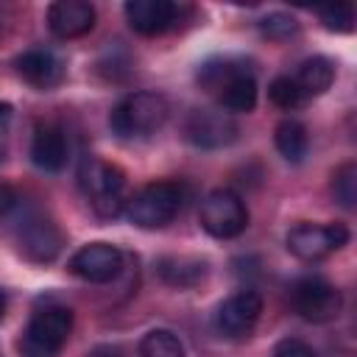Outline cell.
<instances>
[{"label":"cell","mask_w":357,"mask_h":357,"mask_svg":"<svg viewBox=\"0 0 357 357\" xmlns=\"http://www.w3.org/2000/svg\"><path fill=\"white\" fill-rule=\"evenodd\" d=\"M268 95H271V100H273L279 109H296V106L304 103V95H301V89L296 86V81H293L290 75L273 78L271 86H268Z\"/></svg>","instance_id":"cell-22"},{"label":"cell","mask_w":357,"mask_h":357,"mask_svg":"<svg viewBox=\"0 0 357 357\" xmlns=\"http://www.w3.org/2000/svg\"><path fill=\"white\" fill-rule=\"evenodd\" d=\"M47 25L59 39H78L92 31L95 8L86 0H59L47 8Z\"/></svg>","instance_id":"cell-15"},{"label":"cell","mask_w":357,"mask_h":357,"mask_svg":"<svg viewBox=\"0 0 357 357\" xmlns=\"http://www.w3.org/2000/svg\"><path fill=\"white\" fill-rule=\"evenodd\" d=\"M271 357H315V351L304 340H282Z\"/></svg>","instance_id":"cell-25"},{"label":"cell","mask_w":357,"mask_h":357,"mask_svg":"<svg viewBox=\"0 0 357 357\" xmlns=\"http://www.w3.org/2000/svg\"><path fill=\"white\" fill-rule=\"evenodd\" d=\"M162 282L173 287H195L206 276V262L198 257H162L156 262Z\"/></svg>","instance_id":"cell-17"},{"label":"cell","mask_w":357,"mask_h":357,"mask_svg":"<svg viewBox=\"0 0 357 357\" xmlns=\"http://www.w3.org/2000/svg\"><path fill=\"white\" fill-rule=\"evenodd\" d=\"M318 20L324 22L326 31L349 33L354 28V6L337 3V6H329V8H318Z\"/></svg>","instance_id":"cell-23"},{"label":"cell","mask_w":357,"mask_h":357,"mask_svg":"<svg viewBox=\"0 0 357 357\" xmlns=\"http://www.w3.org/2000/svg\"><path fill=\"white\" fill-rule=\"evenodd\" d=\"M262 33L268 39H290L296 31H298V22L290 17V14H268L262 22H259Z\"/></svg>","instance_id":"cell-24"},{"label":"cell","mask_w":357,"mask_h":357,"mask_svg":"<svg viewBox=\"0 0 357 357\" xmlns=\"http://www.w3.org/2000/svg\"><path fill=\"white\" fill-rule=\"evenodd\" d=\"M81 184L98 218L112 220L126 209V176L117 165L89 159L81 170Z\"/></svg>","instance_id":"cell-5"},{"label":"cell","mask_w":357,"mask_h":357,"mask_svg":"<svg viewBox=\"0 0 357 357\" xmlns=\"http://www.w3.org/2000/svg\"><path fill=\"white\" fill-rule=\"evenodd\" d=\"M14 204V190L8 184H0V215H6Z\"/></svg>","instance_id":"cell-27"},{"label":"cell","mask_w":357,"mask_h":357,"mask_svg":"<svg viewBox=\"0 0 357 357\" xmlns=\"http://www.w3.org/2000/svg\"><path fill=\"white\" fill-rule=\"evenodd\" d=\"M14 67H17V75L33 89H53L64 78V61L47 47L22 50L14 59Z\"/></svg>","instance_id":"cell-13"},{"label":"cell","mask_w":357,"mask_h":357,"mask_svg":"<svg viewBox=\"0 0 357 357\" xmlns=\"http://www.w3.org/2000/svg\"><path fill=\"white\" fill-rule=\"evenodd\" d=\"M139 357H184V346L173 332L153 329L139 340Z\"/></svg>","instance_id":"cell-20"},{"label":"cell","mask_w":357,"mask_h":357,"mask_svg":"<svg viewBox=\"0 0 357 357\" xmlns=\"http://www.w3.org/2000/svg\"><path fill=\"white\" fill-rule=\"evenodd\" d=\"M201 226L218 240L237 237L248 226V209L234 190L218 187L201 201Z\"/></svg>","instance_id":"cell-6"},{"label":"cell","mask_w":357,"mask_h":357,"mask_svg":"<svg viewBox=\"0 0 357 357\" xmlns=\"http://www.w3.org/2000/svg\"><path fill=\"white\" fill-rule=\"evenodd\" d=\"M170 114L167 98L159 92H131L126 95L114 109H112V131L117 137L134 139V137H148L156 128L165 126Z\"/></svg>","instance_id":"cell-2"},{"label":"cell","mask_w":357,"mask_h":357,"mask_svg":"<svg viewBox=\"0 0 357 357\" xmlns=\"http://www.w3.org/2000/svg\"><path fill=\"white\" fill-rule=\"evenodd\" d=\"M8 123H11V106L8 103H0V159H3V139H6Z\"/></svg>","instance_id":"cell-26"},{"label":"cell","mask_w":357,"mask_h":357,"mask_svg":"<svg viewBox=\"0 0 357 357\" xmlns=\"http://www.w3.org/2000/svg\"><path fill=\"white\" fill-rule=\"evenodd\" d=\"M262 312V298L254 290H237L226 301H220L215 312V329L229 340H243L251 335Z\"/></svg>","instance_id":"cell-9"},{"label":"cell","mask_w":357,"mask_h":357,"mask_svg":"<svg viewBox=\"0 0 357 357\" xmlns=\"http://www.w3.org/2000/svg\"><path fill=\"white\" fill-rule=\"evenodd\" d=\"M123 268V251L112 243H86L70 257V271L84 282H112Z\"/></svg>","instance_id":"cell-11"},{"label":"cell","mask_w":357,"mask_h":357,"mask_svg":"<svg viewBox=\"0 0 357 357\" xmlns=\"http://www.w3.org/2000/svg\"><path fill=\"white\" fill-rule=\"evenodd\" d=\"M293 307L304 321L324 324L340 315L343 296L332 282L321 276H307L293 284Z\"/></svg>","instance_id":"cell-7"},{"label":"cell","mask_w":357,"mask_h":357,"mask_svg":"<svg viewBox=\"0 0 357 357\" xmlns=\"http://www.w3.org/2000/svg\"><path fill=\"white\" fill-rule=\"evenodd\" d=\"M198 81L218 98L220 109L229 112H251L257 106V81L245 61L237 59H215L198 70Z\"/></svg>","instance_id":"cell-1"},{"label":"cell","mask_w":357,"mask_h":357,"mask_svg":"<svg viewBox=\"0 0 357 357\" xmlns=\"http://www.w3.org/2000/svg\"><path fill=\"white\" fill-rule=\"evenodd\" d=\"M332 192H335V198H337L340 206L354 209V204H357V165L354 162H346V165H340L335 170V176H332Z\"/></svg>","instance_id":"cell-21"},{"label":"cell","mask_w":357,"mask_h":357,"mask_svg":"<svg viewBox=\"0 0 357 357\" xmlns=\"http://www.w3.org/2000/svg\"><path fill=\"white\" fill-rule=\"evenodd\" d=\"M67 156H70V145L59 126H39L33 131L31 159L36 167H42L47 173H59L67 165Z\"/></svg>","instance_id":"cell-16"},{"label":"cell","mask_w":357,"mask_h":357,"mask_svg":"<svg viewBox=\"0 0 357 357\" xmlns=\"http://www.w3.org/2000/svg\"><path fill=\"white\" fill-rule=\"evenodd\" d=\"M184 204V192L176 181H151L126 201V215L139 229L167 226Z\"/></svg>","instance_id":"cell-4"},{"label":"cell","mask_w":357,"mask_h":357,"mask_svg":"<svg viewBox=\"0 0 357 357\" xmlns=\"http://www.w3.org/2000/svg\"><path fill=\"white\" fill-rule=\"evenodd\" d=\"M128 25L142 36H156L173 28L181 17V6L170 0H131L126 3Z\"/></svg>","instance_id":"cell-14"},{"label":"cell","mask_w":357,"mask_h":357,"mask_svg":"<svg viewBox=\"0 0 357 357\" xmlns=\"http://www.w3.org/2000/svg\"><path fill=\"white\" fill-rule=\"evenodd\" d=\"M184 134L192 145L215 151V148H226L237 139V123L223 109H195V112H190V117L184 123Z\"/></svg>","instance_id":"cell-10"},{"label":"cell","mask_w":357,"mask_h":357,"mask_svg":"<svg viewBox=\"0 0 357 357\" xmlns=\"http://www.w3.org/2000/svg\"><path fill=\"white\" fill-rule=\"evenodd\" d=\"M89 357H120V351H117V349H109V346H100V349H95Z\"/></svg>","instance_id":"cell-28"},{"label":"cell","mask_w":357,"mask_h":357,"mask_svg":"<svg viewBox=\"0 0 357 357\" xmlns=\"http://www.w3.org/2000/svg\"><path fill=\"white\" fill-rule=\"evenodd\" d=\"M346 240H349V229L343 223H324V226L298 223L287 234V248L293 257L304 262H315V259L329 257L340 245H346Z\"/></svg>","instance_id":"cell-8"},{"label":"cell","mask_w":357,"mask_h":357,"mask_svg":"<svg viewBox=\"0 0 357 357\" xmlns=\"http://www.w3.org/2000/svg\"><path fill=\"white\" fill-rule=\"evenodd\" d=\"M293 81L301 89V95H324L335 81V64L326 56H312L298 64V73Z\"/></svg>","instance_id":"cell-18"},{"label":"cell","mask_w":357,"mask_h":357,"mask_svg":"<svg viewBox=\"0 0 357 357\" xmlns=\"http://www.w3.org/2000/svg\"><path fill=\"white\" fill-rule=\"evenodd\" d=\"M3 312H6V296H3V290H0V318H3Z\"/></svg>","instance_id":"cell-29"},{"label":"cell","mask_w":357,"mask_h":357,"mask_svg":"<svg viewBox=\"0 0 357 357\" xmlns=\"http://www.w3.org/2000/svg\"><path fill=\"white\" fill-rule=\"evenodd\" d=\"M17 245H20V254L28 259V262H36V265H45V262H53L64 245V237L59 231V226L47 218H28L17 234Z\"/></svg>","instance_id":"cell-12"},{"label":"cell","mask_w":357,"mask_h":357,"mask_svg":"<svg viewBox=\"0 0 357 357\" xmlns=\"http://www.w3.org/2000/svg\"><path fill=\"white\" fill-rule=\"evenodd\" d=\"M276 148L287 162H301L307 156V128L298 120H282L276 126Z\"/></svg>","instance_id":"cell-19"},{"label":"cell","mask_w":357,"mask_h":357,"mask_svg":"<svg viewBox=\"0 0 357 357\" xmlns=\"http://www.w3.org/2000/svg\"><path fill=\"white\" fill-rule=\"evenodd\" d=\"M70 332H73V312L67 307L59 304L42 307L31 315L20 337V351L22 357H56L64 349Z\"/></svg>","instance_id":"cell-3"}]
</instances>
